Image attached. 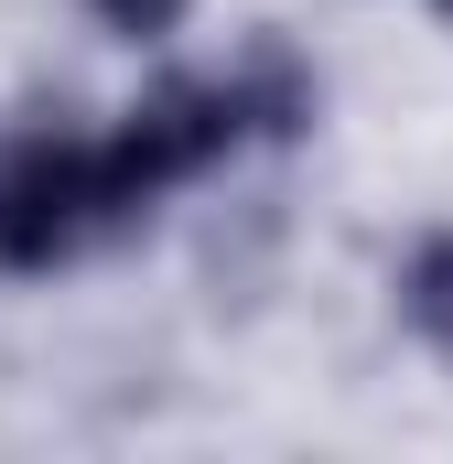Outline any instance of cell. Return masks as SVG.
Here are the masks:
<instances>
[{"mask_svg":"<svg viewBox=\"0 0 453 464\" xmlns=\"http://www.w3.org/2000/svg\"><path fill=\"white\" fill-rule=\"evenodd\" d=\"M237 140H248V109H237V87H226V76H151V87L119 109V130L98 140L109 227L151 217L173 184H206Z\"/></svg>","mask_w":453,"mask_h":464,"instance_id":"obj_1","label":"cell"},{"mask_svg":"<svg viewBox=\"0 0 453 464\" xmlns=\"http://www.w3.org/2000/svg\"><path fill=\"white\" fill-rule=\"evenodd\" d=\"M87 237H109L98 140H65V130L11 140V151H0V270H11V281H43V270H65Z\"/></svg>","mask_w":453,"mask_h":464,"instance_id":"obj_2","label":"cell"},{"mask_svg":"<svg viewBox=\"0 0 453 464\" xmlns=\"http://www.w3.org/2000/svg\"><path fill=\"white\" fill-rule=\"evenodd\" d=\"M226 87H237V109H248V140H303L313 109H324V76H313L281 33H259V44L226 65Z\"/></svg>","mask_w":453,"mask_h":464,"instance_id":"obj_3","label":"cell"},{"mask_svg":"<svg viewBox=\"0 0 453 464\" xmlns=\"http://www.w3.org/2000/svg\"><path fill=\"white\" fill-rule=\"evenodd\" d=\"M389 303H400V324H410L432 356H453V227H421L410 248H400Z\"/></svg>","mask_w":453,"mask_h":464,"instance_id":"obj_4","label":"cell"},{"mask_svg":"<svg viewBox=\"0 0 453 464\" xmlns=\"http://www.w3.org/2000/svg\"><path fill=\"white\" fill-rule=\"evenodd\" d=\"M87 22L119 44H173L184 33V0H87Z\"/></svg>","mask_w":453,"mask_h":464,"instance_id":"obj_5","label":"cell"},{"mask_svg":"<svg viewBox=\"0 0 453 464\" xmlns=\"http://www.w3.org/2000/svg\"><path fill=\"white\" fill-rule=\"evenodd\" d=\"M432 11H453V0H432Z\"/></svg>","mask_w":453,"mask_h":464,"instance_id":"obj_6","label":"cell"}]
</instances>
